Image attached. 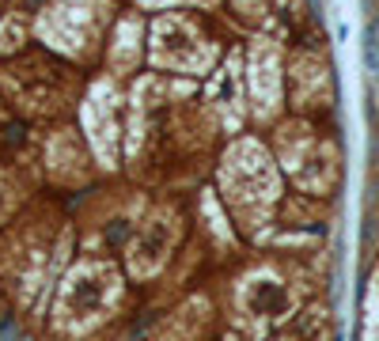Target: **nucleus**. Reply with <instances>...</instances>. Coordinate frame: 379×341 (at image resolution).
Returning a JSON list of instances; mask_svg holds the SVG:
<instances>
[{
  "instance_id": "20e7f679",
  "label": "nucleus",
  "mask_w": 379,
  "mask_h": 341,
  "mask_svg": "<svg viewBox=\"0 0 379 341\" xmlns=\"http://www.w3.org/2000/svg\"><path fill=\"white\" fill-rule=\"evenodd\" d=\"M133 288L118 254L76 251L53 284L42 311V334L50 341H91L110 330L133 303Z\"/></svg>"
},
{
  "instance_id": "9b49d317",
  "label": "nucleus",
  "mask_w": 379,
  "mask_h": 341,
  "mask_svg": "<svg viewBox=\"0 0 379 341\" xmlns=\"http://www.w3.org/2000/svg\"><path fill=\"white\" fill-rule=\"evenodd\" d=\"M34 174H39V186L61 193H88L103 179L99 160L91 152L84 129L76 125V118H64V122H50L39 125L34 137Z\"/></svg>"
},
{
  "instance_id": "423d86ee",
  "label": "nucleus",
  "mask_w": 379,
  "mask_h": 341,
  "mask_svg": "<svg viewBox=\"0 0 379 341\" xmlns=\"http://www.w3.org/2000/svg\"><path fill=\"white\" fill-rule=\"evenodd\" d=\"M88 69L50 53L46 46L23 50L0 61V95L31 125H50L76 118V106L88 88Z\"/></svg>"
},
{
  "instance_id": "dca6fc26",
  "label": "nucleus",
  "mask_w": 379,
  "mask_h": 341,
  "mask_svg": "<svg viewBox=\"0 0 379 341\" xmlns=\"http://www.w3.org/2000/svg\"><path fill=\"white\" fill-rule=\"evenodd\" d=\"M224 330V315L216 311L209 292H190L171 311H160L137 341H216Z\"/></svg>"
},
{
  "instance_id": "4468645a",
  "label": "nucleus",
  "mask_w": 379,
  "mask_h": 341,
  "mask_svg": "<svg viewBox=\"0 0 379 341\" xmlns=\"http://www.w3.org/2000/svg\"><path fill=\"white\" fill-rule=\"evenodd\" d=\"M284 80H289V114L303 118H326L334 110L338 84H334V64L326 50L315 42H289V64H284Z\"/></svg>"
},
{
  "instance_id": "f257e3e1",
  "label": "nucleus",
  "mask_w": 379,
  "mask_h": 341,
  "mask_svg": "<svg viewBox=\"0 0 379 341\" xmlns=\"http://www.w3.org/2000/svg\"><path fill=\"white\" fill-rule=\"evenodd\" d=\"M220 129L212 125L201 103L198 80L137 72L129 80L125 114V171L144 186H163L179 171H190L198 160H216Z\"/></svg>"
},
{
  "instance_id": "a878e982",
  "label": "nucleus",
  "mask_w": 379,
  "mask_h": 341,
  "mask_svg": "<svg viewBox=\"0 0 379 341\" xmlns=\"http://www.w3.org/2000/svg\"><path fill=\"white\" fill-rule=\"evenodd\" d=\"M4 8H8V0H0V12H4Z\"/></svg>"
},
{
  "instance_id": "1a4fd4ad",
  "label": "nucleus",
  "mask_w": 379,
  "mask_h": 341,
  "mask_svg": "<svg viewBox=\"0 0 379 341\" xmlns=\"http://www.w3.org/2000/svg\"><path fill=\"white\" fill-rule=\"evenodd\" d=\"M232 50L212 27L209 12H156L148 15V69L182 80H209Z\"/></svg>"
},
{
  "instance_id": "6ab92c4d",
  "label": "nucleus",
  "mask_w": 379,
  "mask_h": 341,
  "mask_svg": "<svg viewBox=\"0 0 379 341\" xmlns=\"http://www.w3.org/2000/svg\"><path fill=\"white\" fill-rule=\"evenodd\" d=\"M284 12H289V0H224V15L247 34L284 27Z\"/></svg>"
},
{
  "instance_id": "aec40b11",
  "label": "nucleus",
  "mask_w": 379,
  "mask_h": 341,
  "mask_svg": "<svg viewBox=\"0 0 379 341\" xmlns=\"http://www.w3.org/2000/svg\"><path fill=\"white\" fill-rule=\"evenodd\" d=\"M34 186H39V174L31 167H23V163H0V228L34 197Z\"/></svg>"
},
{
  "instance_id": "5701e85b",
  "label": "nucleus",
  "mask_w": 379,
  "mask_h": 341,
  "mask_svg": "<svg viewBox=\"0 0 379 341\" xmlns=\"http://www.w3.org/2000/svg\"><path fill=\"white\" fill-rule=\"evenodd\" d=\"M133 8L156 15V12H212V8H224V0H133Z\"/></svg>"
},
{
  "instance_id": "39448f33",
  "label": "nucleus",
  "mask_w": 379,
  "mask_h": 341,
  "mask_svg": "<svg viewBox=\"0 0 379 341\" xmlns=\"http://www.w3.org/2000/svg\"><path fill=\"white\" fill-rule=\"evenodd\" d=\"M311 284L315 281H311L300 254L262 251L258 258L239 265L235 277L228 281L224 326H232L254 341H266L292 315H300L303 303H311L319 296Z\"/></svg>"
},
{
  "instance_id": "6e6552de",
  "label": "nucleus",
  "mask_w": 379,
  "mask_h": 341,
  "mask_svg": "<svg viewBox=\"0 0 379 341\" xmlns=\"http://www.w3.org/2000/svg\"><path fill=\"white\" fill-rule=\"evenodd\" d=\"M12 4L31 15L34 42L80 69L103 64L110 27L122 12L114 0H12Z\"/></svg>"
},
{
  "instance_id": "f03ea898",
  "label": "nucleus",
  "mask_w": 379,
  "mask_h": 341,
  "mask_svg": "<svg viewBox=\"0 0 379 341\" xmlns=\"http://www.w3.org/2000/svg\"><path fill=\"white\" fill-rule=\"evenodd\" d=\"M76 251V220L64 216L57 193H34L0 228V281L15 303V315H42L53 284Z\"/></svg>"
},
{
  "instance_id": "7ed1b4c3",
  "label": "nucleus",
  "mask_w": 379,
  "mask_h": 341,
  "mask_svg": "<svg viewBox=\"0 0 379 341\" xmlns=\"http://www.w3.org/2000/svg\"><path fill=\"white\" fill-rule=\"evenodd\" d=\"M209 182L216 197L224 201L239 239L254 251H262L277 224V213L289 197V179H284L266 133L247 129V133L220 144Z\"/></svg>"
},
{
  "instance_id": "ddd939ff",
  "label": "nucleus",
  "mask_w": 379,
  "mask_h": 341,
  "mask_svg": "<svg viewBox=\"0 0 379 341\" xmlns=\"http://www.w3.org/2000/svg\"><path fill=\"white\" fill-rule=\"evenodd\" d=\"M289 34L277 31H254L243 42V76H247V103H251V125L273 129L289 114Z\"/></svg>"
},
{
  "instance_id": "412c9836",
  "label": "nucleus",
  "mask_w": 379,
  "mask_h": 341,
  "mask_svg": "<svg viewBox=\"0 0 379 341\" xmlns=\"http://www.w3.org/2000/svg\"><path fill=\"white\" fill-rule=\"evenodd\" d=\"M34 46V23L20 4H8L0 12V61L15 57V53Z\"/></svg>"
},
{
  "instance_id": "f8f14e48",
  "label": "nucleus",
  "mask_w": 379,
  "mask_h": 341,
  "mask_svg": "<svg viewBox=\"0 0 379 341\" xmlns=\"http://www.w3.org/2000/svg\"><path fill=\"white\" fill-rule=\"evenodd\" d=\"M125 114L129 84L110 76V72H95L76 106V125L84 129L103 174H118L125 167Z\"/></svg>"
},
{
  "instance_id": "a211bd4d",
  "label": "nucleus",
  "mask_w": 379,
  "mask_h": 341,
  "mask_svg": "<svg viewBox=\"0 0 379 341\" xmlns=\"http://www.w3.org/2000/svg\"><path fill=\"white\" fill-rule=\"evenodd\" d=\"M266 341H338V326H334V311L326 300H311L300 307V315H292L281 330H273Z\"/></svg>"
},
{
  "instance_id": "393cba45",
  "label": "nucleus",
  "mask_w": 379,
  "mask_h": 341,
  "mask_svg": "<svg viewBox=\"0 0 379 341\" xmlns=\"http://www.w3.org/2000/svg\"><path fill=\"white\" fill-rule=\"evenodd\" d=\"M216 341H254V337H247V334H239V330L224 326V330H220V337H216Z\"/></svg>"
},
{
  "instance_id": "9d476101",
  "label": "nucleus",
  "mask_w": 379,
  "mask_h": 341,
  "mask_svg": "<svg viewBox=\"0 0 379 341\" xmlns=\"http://www.w3.org/2000/svg\"><path fill=\"white\" fill-rule=\"evenodd\" d=\"M186 239H190V216L182 209V201L160 193V197H148L141 216L133 220L122 251H118V262L125 265L129 281L137 288H144V284L167 277V270L182 254Z\"/></svg>"
},
{
  "instance_id": "f3484780",
  "label": "nucleus",
  "mask_w": 379,
  "mask_h": 341,
  "mask_svg": "<svg viewBox=\"0 0 379 341\" xmlns=\"http://www.w3.org/2000/svg\"><path fill=\"white\" fill-rule=\"evenodd\" d=\"M141 69H148V12L141 8H122L114 27L106 39V53H103V72L118 80H133Z\"/></svg>"
},
{
  "instance_id": "0eeeda50",
  "label": "nucleus",
  "mask_w": 379,
  "mask_h": 341,
  "mask_svg": "<svg viewBox=\"0 0 379 341\" xmlns=\"http://www.w3.org/2000/svg\"><path fill=\"white\" fill-rule=\"evenodd\" d=\"M266 141L289 179V190L319 201H330L341 190L345 155H341V141L334 137V129L322 118L284 114L273 129H266Z\"/></svg>"
},
{
  "instance_id": "2eb2a0df",
  "label": "nucleus",
  "mask_w": 379,
  "mask_h": 341,
  "mask_svg": "<svg viewBox=\"0 0 379 341\" xmlns=\"http://www.w3.org/2000/svg\"><path fill=\"white\" fill-rule=\"evenodd\" d=\"M201 103L212 125L220 129L224 141L247 133L251 125V103H247V76H243V46H232L224 61L212 69L209 80H201Z\"/></svg>"
},
{
  "instance_id": "4be33fe9",
  "label": "nucleus",
  "mask_w": 379,
  "mask_h": 341,
  "mask_svg": "<svg viewBox=\"0 0 379 341\" xmlns=\"http://www.w3.org/2000/svg\"><path fill=\"white\" fill-rule=\"evenodd\" d=\"M360 341H379V262L368 273L364 300H360Z\"/></svg>"
},
{
  "instance_id": "b1692460",
  "label": "nucleus",
  "mask_w": 379,
  "mask_h": 341,
  "mask_svg": "<svg viewBox=\"0 0 379 341\" xmlns=\"http://www.w3.org/2000/svg\"><path fill=\"white\" fill-rule=\"evenodd\" d=\"M15 315V303H12V296H8V288H4V281H0V326H4L8 319Z\"/></svg>"
}]
</instances>
